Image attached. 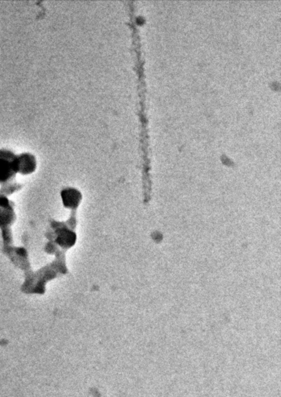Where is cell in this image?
I'll list each match as a JSON object with an SVG mask.
<instances>
[{
    "label": "cell",
    "mask_w": 281,
    "mask_h": 397,
    "mask_svg": "<svg viewBox=\"0 0 281 397\" xmlns=\"http://www.w3.org/2000/svg\"><path fill=\"white\" fill-rule=\"evenodd\" d=\"M35 165H36V161L32 154L24 153L16 158L15 161L16 169L17 168L22 172H31L35 168Z\"/></svg>",
    "instance_id": "1"
}]
</instances>
